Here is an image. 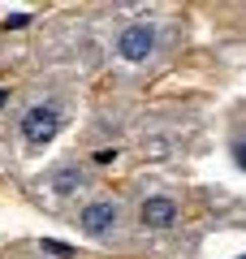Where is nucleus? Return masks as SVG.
Returning a JSON list of instances; mask_svg holds the SVG:
<instances>
[{
    "mask_svg": "<svg viewBox=\"0 0 246 259\" xmlns=\"http://www.w3.org/2000/svg\"><path fill=\"white\" fill-rule=\"evenodd\" d=\"M237 164L246 168V143H237Z\"/></svg>",
    "mask_w": 246,
    "mask_h": 259,
    "instance_id": "6",
    "label": "nucleus"
},
{
    "mask_svg": "<svg viewBox=\"0 0 246 259\" xmlns=\"http://www.w3.org/2000/svg\"><path fill=\"white\" fill-rule=\"evenodd\" d=\"M18 130H22V139H26L30 147H44V143L56 139V130H61V112H56L52 104H35V108L22 112Z\"/></svg>",
    "mask_w": 246,
    "mask_h": 259,
    "instance_id": "2",
    "label": "nucleus"
},
{
    "mask_svg": "<svg viewBox=\"0 0 246 259\" xmlns=\"http://www.w3.org/2000/svg\"><path fill=\"white\" fill-rule=\"evenodd\" d=\"M117 225H121V203L117 199H91L78 212V229L91 233V238H108V233H117Z\"/></svg>",
    "mask_w": 246,
    "mask_h": 259,
    "instance_id": "3",
    "label": "nucleus"
},
{
    "mask_svg": "<svg viewBox=\"0 0 246 259\" xmlns=\"http://www.w3.org/2000/svg\"><path fill=\"white\" fill-rule=\"evenodd\" d=\"M0 108H5V91H0Z\"/></svg>",
    "mask_w": 246,
    "mask_h": 259,
    "instance_id": "7",
    "label": "nucleus"
},
{
    "mask_svg": "<svg viewBox=\"0 0 246 259\" xmlns=\"http://www.w3.org/2000/svg\"><path fill=\"white\" fill-rule=\"evenodd\" d=\"M155 44H160V35H155L151 22H130L117 35V56L126 65H147L155 56Z\"/></svg>",
    "mask_w": 246,
    "mask_h": 259,
    "instance_id": "1",
    "label": "nucleus"
},
{
    "mask_svg": "<svg viewBox=\"0 0 246 259\" xmlns=\"http://www.w3.org/2000/svg\"><path fill=\"white\" fill-rule=\"evenodd\" d=\"M143 225L147 229H173L177 225V199H169V194H151V199H143Z\"/></svg>",
    "mask_w": 246,
    "mask_h": 259,
    "instance_id": "4",
    "label": "nucleus"
},
{
    "mask_svg": "<svg viewBox=\"0 0 246 259\" xmlns=\"http://www.w3.org/2000/svg\"><path fill=\"white\" fill-rule=\"evenodd\" d=\"M48 186H52V194H56V199H73V194H78L82 186H87V173H82L78 164H61L52 177H48Z\"/></svg>",
    "mask_w": 246,
    "mask_h": 259,
    "instance_id": "5",
    "label": "nucleus"
},
{
    "mask_svg": "<svg viewBox=\"0 0 246 259\" xmlns=\"http://www.w3.org/2000/svg\"><path fill=\"white\" fill-rule=\"evenodd\" d=\"M237 259H246V255H237Z\"/></svg>",
    "mask_w": 246,
    "mask_h": 259,
    "instance_id": "8",
    "label": "nucleus"
}]
</instances>
